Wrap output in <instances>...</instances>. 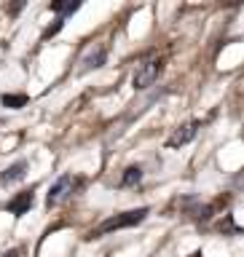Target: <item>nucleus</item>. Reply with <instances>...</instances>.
Masks as SVG:
<instances>
[{
  "instance_id": "nucleus-1",
  "label": "nucleus",
  "mask_w": 244,
  "mask_h": 257,
  "mask_svg": "<svg viewBox=\"0 0 244 257\" xmlns=\"http://www.w3.org/2000/svg\"><path fill=\"white\" fill-rule=\"evenodd\" d=\"M150 214L148 206H140V209H132V212H121V214H113L108 217L100 228H94L92 233H89V238H100V236H108V233L113 230H121V228H132V225H140L145 217Z\"/></svg>"
},
{
  "instance_id": "nucleus-2",
  "label": "nucleus",
  "mask_w": 244,
  "mask_h": 257,
  "mask_svg": "<svg viewBox=\"0 0 244 257\" xmlns=\"http://www.w3.org/2000/svg\"><path fill=\"white\" fill-rule=\"evenodd\" d=\"M158 75H161V59H156V56L142 59L140 64H137L134 75H132V86L137 88V91H145V88H150L153 83H156Z\"/></svg>"
},
{
  "instance_id": "nucleus-3",
  "label": "nucleus",
  "mask_w": 244,
  "mask_h": 257,
  "mask_svg": "<svg viewBox=\"0 0 244 257\" xmlns=\"http://www.w3.org/2000/svg\"><path fill=\"white\" fill-rule=\"evenodd\" d=\"M105 62H108V46H102V43H97V46H89V48H86V54L80 56L78 75H86L89 70H100Z\"/></svg>"
},
{
  "instance_id": "nucleus-4",
  "label": "nucleus",
  "mask_w": 244,
  "mask_h": 257,
  "mask_svg": "<svg viewBox=\"0 0 244 257\" xmlns=\"http://www.w3.org/2000/svg\"><path fill=\"white\" fill-rule=\"evenodd\" d=\"M72 188H75V180H72L70 174H62L59 180H56L54 185H51V190H48V196H46V204H48V209L51 206H56V204H62L64 198L72 193Z\"/></svg>"
},
{
  "instance_id": "nucleus-5",
  "label": "nucleus",
  "mask_w": 244,
  "mask_h": 257,
  "mask_svg": "<svg viewBox=\"0 0 244 257\" xmlns=\"http://www.w3.org/2000/svg\"><path fill=\"white\" fill-rule=\"evenodd\" d=\"M199 120H188V123H183V126H177L175 132H172V137L167 140V148H183V145H188L193 137H196V132H199Z\"/></svg>"
},
{
  "instance_id": "nucleus-6",
  "label": "nucleus",
  "mask_w": 244,
  "mask_h": 257,
  "mask_svg": "<svg viewBox=\"0 0 244 257\" xmlns=\"http://www.w3.org/2000/svg\"><path fill=\"white\" fill-rule=\"evenodd\" d=\"M32 204H35V193L30 190H22V193H16V196L8 201V212H11L14 217H24L32 209Z\"/></svg>"
},
{
  "instance_id": "nucleus-7",
  "label": "nucleus",
  "mask_w": 244,
  "mask_h": 257,
  "mask_svg": "<svg viewBox=\"0 0 244 257\" xmlns=\"http://www.w3.org/2000/svg\"><path fill=\"white\" fill-rule=\"evenodd\" d=\"M24 174H27V164L24 161H16L14 166H8L3 174H0V185H16V182H22L24 180Z\"/></svg>"
},
{
  "instance_id": "nucleus-8",
  "label": "nucleus",
  "mask_w": 244,
  "mask_h": 257,
  "mask_svg": "<svg viewBox=\"0 0 244 257\" xmlns=\"http://www.w3.org/2000/svg\"><path fill=\"white\" fill-rule=\"evenodd\" d=\"M78 8H80L78 0H54L51 3V11L59 14V19H67V16H72Z\"/></svg>"
},
{
  "instance_id": "nucleus-9",
  "label": "nucleus",
  "mask_w": 244,
  "mask_h": 257,
  "mask_svg": "<svg viewBox=\"0 0 244 257\" xmlns=\"http://www.w3.org/2000/svg\"><path fill=\"white\" fill-rule=\"evenodd\" d=\"M140 180H142V169L129 166V169H124V174H121V188H134V185H140Z\"/></svg>"
},
{
  "instance_id": "nucleus-10",
  "label": "nucleus",
  "mask_w": 244,
  "mask_h": 257,
  "mask_svg": "<svg viewBox=\"0 0 244 257\" xmlns=\"http://www.w3.org/2000/svg\"><path fill=\"white\" fill-rule=\"evenodd\" d=\"M3 104H6V107H11V110H19V107L27 104V94H6Z\"/></svg>"
},
{
  "instance_id": "nucleus-11",
  "label": "nucleus",
  "mask_w": 244,
  "mask_h": 257,
  "mask_svg": "<svg viewBox=\"0 0 244 257\" xmlns=\"http://www.w3.org/2000/svg\"><path fill=\"white\" fill-rule=\"evenodd\" d=\"M19 254H22V249H8L3 257H19Z\"/></svg>"
},
{
  "instance_id": "nucleus-12",
  "label": "nucleus",
  "mask_w": 244,
  "mask_h": 257,
  "mask_svg": "<svg viewBox=\"0 0 244 257\" xmlns=\"http://www.w3.org/2000/svg\"><path fill=\"white\" fill-rule=\"evenodd\" d=\"M22 6H24V3H16V6L8 8V11H11V14H19V11H22Z\"/></svg>"
}]
</instances>
